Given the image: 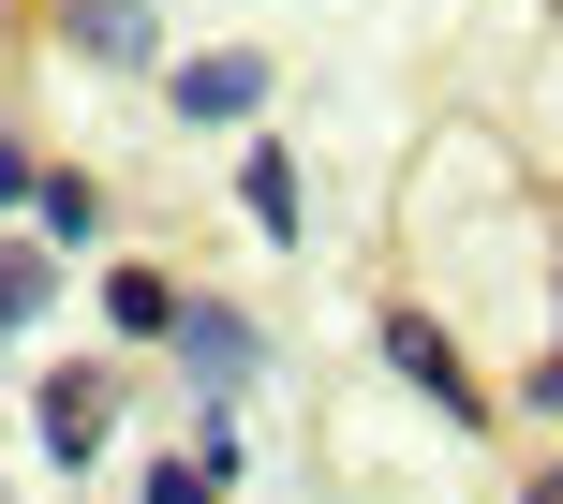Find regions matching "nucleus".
Instances as JSON below:
<instances>
[{
  "label": "nucleus",
  "instance_id": "7",
  "mask_svg": "<svg viewBox=\"0 0 563 504\" xmlns=\"http://www.w3.org/2000/svg\"><path fill=\"white\" fill-rule=\"evenodd\" d=\"M178 311H194V282H164V267H104V327H119V341H178Z\"/></svg>",
  "mask_w": 563,
  "mask_h": 504
},
{
  "label": "nucleus",
  "instance_id": "10",
  "mask_svg": "<svg viewBox=\"0 0 563 504\" xmlns=\"http://www.w3.org/2000/svg\"><path fill=\"white\" fill-rule=\"evenodd\" d=\"M134 504H223V490H208V460H148V475H134Z\"/></svg>",
  "mask_w": 563,
  "mask_h": 504
},
{
  "label": "nucleus",
  "instance_id": "14",
  "mask_svg": "<svg viewBox=\"0 0 563 504\" xmlns=\"http://www.w3.org/2000/svg\"><path fill=\"white\" fill-rule=\"evenodd\" d=\"M549 311H563V238H549Z\"/></svg>",
  "mask_w": 563,
  "mask_h": 504
},
{
  "label": "nucleus",
  "instance_id": "9",
  "mask_svg": "<svg viewBox=\"0 0 563 504\" xmlns=\"http://www.w3.org/2000/svg\"><path fill=\"white\" fill-rule=\"evenodd\" d=\"M45 297H59V252L15 223V238H0V341H15V327H45Z\"/></svg>",
  "mask_w": 563,
  "mask_h": 504
},
{
  "label": "nucleus",
  "instance_id": "11",
  "mask_svg": "<svg viewBox=\"0 0 563 504\" xmlns=\"http://www.w3.org/2000/svg\"><path fill=\"white\" fill-rule=\"evenodd\" d=\"M30 194H45V164H30V149L0 134V223H30Z\"/></svg>",
  "mask_w": 563,
  "mask_h": 504
},
{
  "label": "nucleus",
  "instance_id": "6",
  "mask_svg": "<svg viewBox=\"0 0 563 504\" xmlns=\"http://www.w3.org/2000/svg\"><path fill=\"white\" fill-rule=\"evenodd\" d=\"M238 208H253V238H297V223H311V178H297V149H282V134L238 149Z\"/></svg>",
  "mask_w": 563,
  "mask_h": 504
},
{
  "label": "nucleus",
  "instance_id": "5",
  "mask_svg": "<svg viewBox=\"0 0 563 504\" xmlns=\"http://www.w3.org/2000/svg\"><path fill=\"white\" fill-rule=\"evenodd\" d=\"M104 371H45V386H30V446H45V475H89V460H104Z\"/></svg>",
  "mask_w": 563,
  "mask_h": 504
},
{
  "label": "nucleus",
  "instance_id": "1",
  "mask_svg": "<svg viewBox=\"0 0 563 504\" xmlns=\"http://www.w3.org/2000/svg\"><path fill=\"white\" fill-rule=\"evenodd\" d=\"M371 341H386V371H400V386H416V401H430L445 430H489V416H505V401L475 386V357H460V341L430 327L416 297H386V311H371Z\"/></svg>",
  "mask_w": 563,
  "mask_h": 504
},
{
  "label": "nucleus",
  "instance_id": "13",
  "mask_svg": "<svg viewBox=\"0 0 563 504\" xmlns=\"http://www.w3.org/2000/svg\"><path fill=\"white\" fill-rule=\"evenodd\" d=\"M519 504H563V475H519Z\"/></svg>",
  "mask_w": 563,
  "mask_h": 504
},
{
  "label": "nucleus",
  "instance_id": "8",
  "mask_svg": "<svg viewBox=\"0 0 563 504\" xmlns=\"http://www.w3.org/2000/svg\"><path fill=\"white\" fill-rule=\"evenodd\" d=\"M30 238H45V252H89V238H104V178L45 164V194H30Z\"/></svg>",
  "mask_w": 563,
  "mask_h": 504
},
{
  "label": "nucleus",
  "instance_id": "3",
  "mask_svg": "<svg viewBox=\"0 0 563 504\" xmlns=\"http://www.w3.org/2000/svg\"><path fill=\"white\" fill-rule=\"evenodd\" d=\"M253 105H267V45H208L164 75V119H194V134H238Z\"/></svg>",
  "mask_w": 563,
  "mask_h": 504
},
{
  "label": "nucleus",
  "instance_id": "4",
  "mask_svg": "<svg viewBox=\"0 0 563 504\" xmlns=\"http://www.w3.org/2000/svg\"><path fill=\"white\" fill-rule=\"evenodd\" d=\"M45 15H59V45L89 75H148L164 59V0H45Z\"/></svg>",
  "mask_w": 563,
  "mask_h": 504
},
{
  "label": "nucleus",
  "instance_id": "2",
  "mask_svg": "<svg viewBox=\"0 0 563 504\" xmlns=\"http://www.w3.org/2000/svg\"><path fill=\"white\" fill-rule=\"evenodd\" d=\"M178 371H194V401H253L267 327H253V311H223V297H194V311H178Z\"/></svg>",
  "mask_w": 563,
  "mask_h": 504
},
{
  "label": "nucleus",
  "instance_id": "12",
  "mask_svg": "<svg viewBox=\"0 0 563 504\" xmlns=\"http://www.w3.org/2000/svg\"><path fill=\"white\" fill-rule=\"evenodd\" d=\"M519 416H563V341H549L534 371H519Z\"/></svg>",
  "mask_w": 563,
  "mask_h": 504
}]
</instances>
